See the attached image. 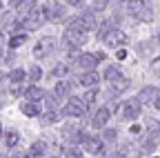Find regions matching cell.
<instances>
[{
	"label": "cell",
	"mask_w": 160,
	"mask_h": 158,
	"mask_svg": "<svg viewBox=\"0 0 160 158\" xmlns=\"http://www.w3.org/2000/svg\"><path fill=\"white\" fill-rule=\"evenodd\" d=\"M109 85H111V91L118 96V94L127 91V87H129V78H127V76H120V78H116V80H111Z\"/></svg>",
	"instance_id": "cell-21"
},
{
	"label": "cell",
	"mask_w": 160,
	"mask_h": 158,
	"mask_svg": "<svg viewBox=\"0 0 160 158\" xmlns=\"http://www.w3.org/2000/svg\"><path fill=\"white\" fill-rule=\"evenodd\" d=\"M67 71H69V67H67L65 63H58V65H53V69H51V76L60 80L62 76H67Z\"/></svg>",
	"instance_id": "cell-25"
},
{
	"label": "cell",
	"mask_w": 160,
	"mask_h": 158,
	"mask_svg": "<svg viewBox=\"0 0 160 158\" xmlns=\"http://www.w3.org/2000/svg\"><path fill=\"white\" fill-rule=\"evenodd\" d=\"M116 56H118V60H125V58H127V51H125V49H118Z\"/></svg>",
	"instance_id": "cell-34"
},
{
	"label": "cell",
	"mask_w": 160,
	"mask_h": 158,
	"mask_svg": "<svg viewBox=\"0 0 160 158\" xmlns=\"http://www.w3.org/2000/svg\"><path fill=\"white\" fill-rule=\"evenodd\" d=\"M118 138V134L113 131V129H105V134H102V140H107V143H113Z\"/></svg>",
	"instance_id": "cell-30"
},
{
	"label": "cell",
	"mask_w": 160,
	"mask_h": 158,
	"mask_svg": "<svg viewBox=\"0 0 160 158\" xmlns=\"http://www.w3.org/2000/svg\"><path fill=\"white\" fill-rule=\"evenodd\" d=\"M69 5H71V7H82L85 3H78V0H71V3H69Z\"/></svg>",
	"instance_id": "cell-35"
},
{
	"label": "cell",
	"mask_w": 160,
	"mask_h": 158,
	"mask_svg": "<svg viewBox=\"0 0 160 158\" xmlns=\"http://www.w3.org/2000/svg\"><path fill=\"white\" fill-rule=\"evenodd\" d=\"M62 136L67 138V140L82 143V138H85L87 134H82V131H80V127H78L76 123H67V125H65V129H62Z\"/></svg>",
	"instance_id": "cell-13"
},
{
	"label": "cell",
	"mask_w": 160,
	"mask_h": 158,
	"mask_svg": "<svg viewBox=\"0 0 160 158\" xmlns=\"http://www.w3.org/2000/svg\"><path fill=\"white\" fill-rule=\"evenodd\" d=\"M105 43H107V47H111V49H122V47L129 43V38H127V33H125L122 29H109V31L105 33Z\"/></svg>",
	"instance_id": "cell-6"
},
{
	"label": "cell",
	"mask_w": 160,
	"mask_h": 158,
	"mask_svg": "<svg viewBox=\"0 0 160 158\" xmlns=\"http://www.w3.org/2000/svg\"><path fill=\"white\" fill-rule=\"evenodd\" d=\"M80 149H82V151H87V154H100V151H102V140H100V138L98 136H85L82 138V143H80Z\"/></svg>",
	"instance_id": "cell-10"
},
{
	"label": "cell",
	"mask_w": 160,
	"mask_h": 158,
	"mask_svg": "<svg viewBox=\"0 0 160 158\" xmlns=\"http://www.w3.org/2000/svg\"><path fill=\"white\" fill-rule=\"evenodd\" d=\"M129 131H131V134H138V131H140V127H138V125H131V129H129Z\"/></svg>",
	"instance_id": "cell-36"
},
{
	"label": "cell",
	"mask_w": 160,
	"mask_h": 158,
	"mask_svg": "<svg viewBox=\"0 0 160 158\" xmlns=\"http://www.w3.org/2000/svg\"><path fill=\"white\" fill-rule=\"evenodd\" d=\"M20 140H22V138H20V131L18 129H5V134H2V151L5 154H13V151H18V147H20Z\"/></svg>",
	"instance_id": "cell-5"
},
{
	"label": "cell",
	"mask_w": 160,
	"mask_h": 158,
	"mask_svg": "<svg viewBox=\"0 0 160 158\" xmlns=\"http://www.w3.org/2000/svg\"><path fill=\"white\" fill-rule=\"evenodd\" d=\"M69 94H71V83H69V80H58V83H56L53 96L58 98V100H60V98H67Z\"/></svg>",
	"instance_id": "cell-20"
},
{
	"label": "cell",
	"mask_w": 160,
	"mask_h": 158,
	"mask_svg": "<svg viewBox=\"0 0 160 158\" xmlns=\"http://www.w3.org/2000/svg\"><path fill=\"white\" fill-rule=\"evenodd\" d=\"M78 83L82 85V87H87V89H93V87L100 83V76H98L96 71H85V74L78 76Z\"/></svg>",
	"instance_id": "cell-17"
},
{
	"label": "cell",
	"mask_w": 160,
	"mask_h": 158,
	"mask_svg": "<svg viewBox=\"0 0 160 158\" xmlns=\"http://www.w3.org/2000/svg\"><path fill=\"white\" fill-rule=\"evenodd\" d=\"M27 40H29L27 31H18V33H11V36L7 38V49H11V51H18V49L22 47Z\"/></svg>",
	"instance_id": "cell-14"
},
{
	"label": "cell",
	"mask_w": 160,
	"mask_h": 158,
	"mask_svg": "<svg viewBox=\"0 0 160 158\" xmlns=\"http://www.w3.org/2000/svg\"><path fill=\"white\" fill-rule=\"evenodd\" d=\"M140 116V103H138V98L136 100H127L120 105V118L122 120H136V118Z\"/></svg>",
	"instance_id": "cell-7"
},
{
	"label": "cell",
	"mask_w": 160,
	"mask_h": 158,
	"mask_svg": "<svg viewBox=\"0 0 160 158\" xmlns=\"http://www.w3.org/2000/svg\"><path fill=\"white\" fill-rule=\"evenodd\" d=\"M45 96H47V91L40 87V85H27V87H25L22 100H29V103H42Z\"/></svg>",
	"instance_id": "cell-11"
},
{
	"label": "cell",
	"mask_w": 160,
	"mask_h": 158,
	"mask_svg": "<svg viewBox=\"0 0 160 158\" xmlns=\"http://www.w3.org/2000/svg\"><path fill=\"white\" fill-rule=\"evenodd\" d=\"M65 158H85V151L80 147H67L65 149Z\"/></svg>",
	"instance_id": "cell-28"
},
{
	"label": "cell",
	"mask_w": 160,
	"mask_h": 158,
	"mask_svg": "<svg viewBox=\"0 0 160 158\" xmlns=\"http://www.w3.org/2000/svg\"><path fill=\"white\" fill-rule=\"evenodd\" d=\"M7 38H9V36H7V31L0 27V49H5V47H7Z\"/></svg>",
	"instance_id": "cell-32"
},
{
	"label": "cell",
	"mask_w": 160,
	"mask_h": 158,
	"mask_svg": "<svg viewBox=\"0 0 160 158\" xmlns=\"http://www.w3.org/2000/svg\"><path fill=\"white\" fill-rule=\"evenodd\" d=\"M62 40H65V45L69 49H80V47L87 43V31L85 29H78V27H67Z\"/></svg>",
	"instance_id": "cell-1"
},
{
	"label": "cell",
	"mask_w": 160,
	"mask_h": 158,
	"mask_svg": "<svg viewBox=\"0 0 160 158\" xmlns=\"http://www.w3.org/2000/svg\"><path fill=\"white\" fill-rule=\"evenodd\" d=\"M2 58H5V49H0V67H2Z\"/></svg>",
	"instance_id": "cell-38"
},
{
	"label": "cell",
	"mask_w": 160,
	"mask_h": 158,
	"mask_svg": "<svg viewBox=\"0 0 160 158\" xmlns=\"http://www.w3.org/2000/svg\"><path fill=\"white\" fill-rule=\"evenodd\" d=\"M62 114L69 116V118H80V116H85V114H87V105L82 103V98L69 96V100H67L65 107H62Z\"/></svg>",
	"instance_id": "cell-4"
},
{
	"label": "cell",
	"mask_w": 160,
	"mask_h": 158,
	"mask_svg": "<svg viewBox=\"0 0 160 158\" xmlns=\"http://www.w3.org/2000/svg\"><path fill=\"white\" fill-rule=\"evenodd\" d=\"M47 143L45 140H33L29 147H27V154L31 156V158H45V154H47Z\"/></svg>",
	"instance_id": "cell-18"
},
{
	"label": "cell",
	"mask_w": 160,
	"mask_h": 158,
	"mask_svg": "<svg viewBox=\"0 0 160 158\" xmlns=\"http://www.w3.org/2000/svg\"><path fill=\"white\" fill-rule=\"evenodd\" d=\"M153 105H156V107H158V109H160V96H158V98H156V103H153Z\"/></svg>",
	"instance_id": "cell-39"
},
{
	"label": "cell",
	"mask_w": 160,
	"mask_h": 158,
	"mask_svg": "<svg viewBox=\"0 0 160 158\" xmlns=\"http://www.w3.org/2000/svg\"><path fill=\"white\" fill-rule=\"evenodd\" d=\"M127 154H129L127 147H120L118 151H113V158H127Z\"/></svg>",
	"instance_id": "cell-33"
},
{
	"label": "cell",
	"mask_w": 160,
	"mask_h": 158,
	"mask_svg": "<svg viewBox=\"0 0 160 158\" xmlns=\"http://www.w3.org/2000/svg\"><path fill=\"white\" fill-rule=\"evenodd\" d=\"M51 158H56V156H51Z\"/></svg>",
	"instance_id": "cell-40"
},
{
	"label": "cell",
	"mask_w": 160,
	"mask_h": 158,
	"mask_svg": "<svg viewBox=\"0 0 160 158\" xmlns=\"http://www.w3.org/2000/svg\"><path fill=\"white\" fill-rule=\"evenodd\" d=\"M109 118H111V111H109L107 107H100V109L93 114V118H91V125H93L96 129H105L107 123H109Z\"/></svg>",
	"instance_id": "cell-12"
},
{
	"label": "cell",
	"mask_w": 160,
	"mask_h": 158,
	"mask_svg": "<svg viewBox=\"0 0 160 158\" xmlns=\"http://www.w3.org/2000/svg\"><path fill=\"white\" fill-rule=\"evenodd\" d=\"M42 103H45V109L42 111H58V98L53 94H47Z\"/></svg>",
	"instance_id": "cell-24"
},
{
	"label": "cell",
	"mask_w": 160,
	"mask_h": 158,
	"mask_svg": "<svg viewBox=\"0 0 160 158\" xmlns=\"http://www.w3.org/2000/svg\"><path fill=\"white\" fill-rule=\"evenodd\" d=\"M18 111L25 118H40L42 114V105L40 103H29V100H20L18 103Z\"/></svg>",
	"instance_id": "cell-8"
},
{
	"label": "cell",
	"mask_w": 160,
	"mask_h": 158,
	"mask_svg": "<svg viewBox=\"0 0 160 158\" xmlns=\"http://www.w3.org/2000/svg\"><path fill=\"white\" fill-rule=\"evenodd\" d=\"M147 129H149L151 136H158V134H160V120H156V118H149V120H147Z\"/></svg>",
	"instance_id": "cell-29"
},
{
	"label": "cell",
	"mask_w": 160,
	"mask_h": 158,
	"mask_svg": "<svg viewBox=\"0 0 160 158\" xmlns=\"http://www.w3.org/2000/svg\"><path fill=\"white\" fill-rule=\"evenodd\" d=\"M56 45H58V40L53 36H45V38H40V40H36L31 54H33V58H47L56 51Z\"/></svg>",
	"instance_id": "cell-2"
},
{
	"label": "cell",
	"mask_w": 160,
	"mask_h": 158,
	"mask_svg": "<svg viewBox=\"0 0 160 158\" xmlns=\"http://www.w3.org/2000/svg\"><path fill=\"white\" fill-rule=\"evenodd\" d=\"M16 60H18V51H11L5 47V58H2V69H13L16 67Z\"/></svg>",
	"instance_id": "cell-22"
},
{
	"label": "cell",
	"mask_w": 160,
	"mask_h": 158,
	"mask_svg": "<svg viewBox=\"0 0 160 158\" xmlns=\"http://www.w3.org/2000/svg\"><path fill=\"white\" fill-rule=\"evenodd\" d=\"M107 5H109L107 0H96V3L91 5V9H93V11H105V9H107Z\"/></svg>",
	"instance_id": "cell-31"
},
{
	"label": "cell",
	"mask_w": 160,
	"mask_h": 158,
	"mask_svg": "<svg viewBox=\"0 0 160 158\" xmlns=\"http://www.w3.org/2000/svg\"><path fill=\"white\" fill-rule=\"evenodd\" d=\"M7 85H18L25 87L27 85V69L25 67H13L7 71Z\"/></svg>",
	"instance_id": "cell-9"
},
{
	"label": "cell",
	"mask_w": 160,
	"mask_h": 158,
	"mask_svg": "<svg viewBox=\"0 0 160 158\" xmlns=\"http://www.w3.org/2000/svg\"><path fill=\"white\" fill-rule=\"evenodd\" d=\"M80 98H82V103L89 107V105H93V103H96V98H98V91H96V89H87V91H85L82 96H80Z\"/></svg>",
	"instance_id": "cell-26"
},
{
	"label": "cell",
	"mask_w": 160,
	"mask_h": 158,
	"mask_svg": "<svg viewBox=\"0 0 160 158\" xmlns=\"http://www.w3.org/2000/svg\"><path fill=\"white\" fill-rule=\"evenodd\" d=\"M2 134H5V125H2V120H0V140H2Z\"/></svg>",
	"instance_id": "cell-37"
},
{
	"label": "cell",
	"mask_w": 160,
	"mask_h": 158,
	"mask_svg": "<svg viewBox=\"0 0 160 158\" xmlns=\"http://www.w3.org/2000/svg\"><path fill=\"white\" fill-rule=\"evenodd\" d=\"M127 11L140 23H149L153 18V9L149 3H127Z\"/></svg>",
	"instance_id": "cell-3"
},
{
	"label": "cell",
	"mask_w": 160,
	"mask_h": 158,
	"mask_svg": "<svg viewBox=\"0 0 160 158\" xmlns=\"http://www.w3.org/2000/svg\"><path fill=\"white\" fill-rule=\"evenodd\" d=\"M78 67L82 69V71H93L96 69V65H98V60H96V54H80V58H78Z\"/></svg>",
	"instance_id": "cell-15"
},
{
	"label": "cell",
	"mask_w": 160,
	"mask_h": 158,
	"mask_svg": "<svg viewBox=\"0 0 160 158\" xmlns=\"http://www.w3.org/2000/svg\"><path fill=\"white\" fill-rule=\"evenodd\" d=\"M38 120H40V125H53L60 120V111H42Z\"/></svg>",
	"instance_id": "cell-23"
},
{
	"label": "cell",
	"mask_w": 160,
	"mask_h": 158,
	"mask_svg": "<svg viewBox=\"0 0 160 158\" xmlns=\"http://www.w3.org/2000/svg\"><path fill=\"white\" fill-rule=\"evenodd\" d=\"M120 76H122V71H120L118 67H113V65H109V67L105 69V78H107L109 83H111V80H116V78H120Z\"/></svg>",
	"instance_id": "cell-27"
},
{
	"label": "cell",
	"mask_w": 160,
	"mask_h": 158,
	"mask_svg": "<svg viewBox=\"0 0 160 158\" xmlns=\"http://www.w3.org/2000/svg\"><path fill=\"white\" fill-rule=\"evenodd\" d=\"M42 76H45V71H42V67L40 65H29L27 67V85H38L40 80H42Z\"/></svg>",
	"instance_id": "cell-16"
},
{
	"label": "cell",
	"mask_w": 160,
	"mask_h": 158,
	"mask_svg": "<svg viewBox=\"0 0 160 158\" xmlns=\"http://www.w3.org/2000/svg\"><path fill=\"white\" fill-rule=\"evenodd\" d=\"M160 96L158 87H145L142 91L138 94V103L142 105V103H156V98Z\"/></svg>",
	"instance_id": "cell-19"
}]
</instances>
